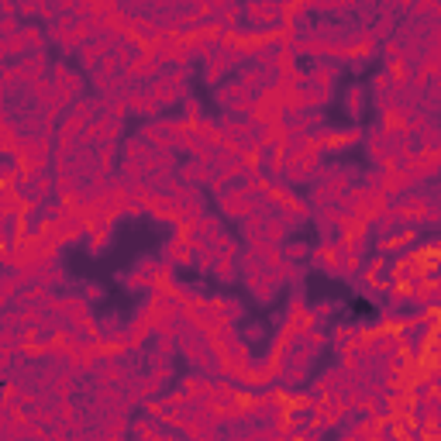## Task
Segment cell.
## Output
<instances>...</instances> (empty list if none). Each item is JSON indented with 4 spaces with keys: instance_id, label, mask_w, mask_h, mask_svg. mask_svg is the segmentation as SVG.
Masks as SVG:
<instances>
[{
    "instance_id": "obj_7",
    "label": "cell",
    "mask_w": 441,
    "mask_h": 441,
    "mask_svg": "<svg viewBox=\"0 0 441 441\" xmlns=\"http://www.w3.org/2000/svg\"><path fill=\"white\" fill-rule=\"evenodd\" d=\"M338 310V304H331V300H324V304H317L314 307V314H317V321H324V317H331Z\"/></svg>"
},
{
    "instance_id": "obj_2",
    "label": "cell",
    "mask_w": 441,
    "mask_h": 441,
    "mask_svg": "<svg viewBox=\"0 0 441 441\" xmlns=\"http://www.w3.org/2000/svg\"><path fill=\"white\" fill-rule=\"evenodd\" d=\"M314 138H317V145H321L324 152H341V148L359 145L362 131H359V128H341V131H314Z\"/></svg>"
},
{
    "instance_id": "obj_5",
    "label": "cell",
    "mask_w": 441,
    "mask_h": 441,
    "mask_svg": "<svg viewBox=\"0 0 441 441\" xmlns=\"http://www.w3.org/2000/svg\"><path fill=\"white\" fill-rule=\"evenodd\" d=\"M345 111H348L355 121L362 117V111H365V87H359V83L348 87V93H345Z\"/></svg>"
},
{
    "instance_id": "obj_9",
    "label": "cell",
    "mask_w": 441,
    "mask_h": 441,
    "mask_svg": "<svg viewBox=\"0 0 441 441\" xmlns=\"http://www.w3.org/2000/svg\"><path fill=\"white\" fill-rule=\"evenodd\" d=\"M431 220H434V225H441V207H434V217Z\"/></svg>"
},
{
    "instance_id": "obj_8",
    "label": "cell",
    "mask_w": 441,
    "mask_h": 441,
    "mask_svg": "<svg viewBox=\"0 0 441 441\" xmlns=\"http://www.w3.org/2000/svg\"><path fill=\"white\" fill-rule=\"evenodd\" d=\"M100 297H104L100 286H87V300H100Z\"/></svg>"
},
{
    "instance_id": "obj_4",
    "label": "cell",
    "mask_w": 441,
    "mask_h": 441,
    "mask_svg": "<svg viewBox=\"0 0 441 441\" xmlns=\"http://www.w3.org/2000/svg\"><path fill=\"white\" fill-rule=\"evenodd\" d=\"M228 66H231V63H228V56L220 52V49H214V52H210V56L203 59V80H207V83L214 87V83H217L220 76L228 73Z\"/></svg>"
},
{
    "instance_id": "obj_1",
    "label": "cell",
    "mask_w": 441,
    "mask_h": 441,
    "mask_svg": "<svg viewBox=\"0 0 441 441\" xmlns=\"http://www.w3.org/2000/svg\"><path fill=\"white\" fill-rule=\"evenodd\" d=\"M314 262L331 276H345V245L341 242H321L314 249Z\"/></svg>"
},
{
    "instance_id": "obj_3",
    "label": "cell",
    "mask_w": 441,
    "mask_h": 441,
    "mask_svg": "<svg viewBox=\"0 0 441 441\" xmlns=\"http://www.w3.org/2000/svg\"><path fill=\"white\" fill-rule=\"evenodd\" d=\"M335 80H338V63H317L314 69H310V87H317L321 93H328L331 97V90H335Z\"/></svg>"
},
{
    "instance_id": "obj_6",
    "label": "cell",
    "mask_w": 441,
    "mask_h": 441,
    "mask_svg": "<svg viewBox=\"0 0 441 441\" xmlns=\"http://www.w3.org/2000/svg\"><path fill=\"white\" fill-rule=\"evenodd\" d=\"M304 256H310V245H307V242H290L286 252H283L286 262H297V259H304Z\"/></svg>"
}]
</instances>
